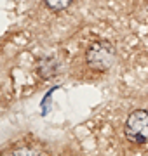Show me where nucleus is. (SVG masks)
<instances>
[{
  "label": "nucleus",
  "mask_w": 148,
  "mask_h": 156,
  "mask_svg": "<svg viewBox=\"0 0 148 156\" xmlns=\"http://www.w3.org/2000/svg\"><path fill=\"white\" fill-rule=\"evenodd\" d=\"M86 59L87 64L94 69V71L105 73L108 71L115 61V49L108 40H98L91 44L86 50Z\"/></svg>",
  "instance_id": "obj_1"
},
{
  "label": "nucleus",
  "mask_w": 148,
  "mask_h": 156,
  "mask_svg": "<svg viewBox=\"0 0 148 156\" xmlns=\"http://www.w3.org/2000/svg\"><path fill=\"white\" fill-rule=\"evenodd\" d=\"M124 134L132 144H148V111H132L125 120Z\"/></svg>",
  "instance_id": "obj_2"
},
{
  "label": "nucleus",
  "mask_w": 148,
  "mask_h": 156,
  "mask_svg": "<svg viewBox=\"0 0 148 156\" xmlns=\"http://www.w3.org/2000/svg\"><path fill=\"white\" fill-rule=\"evenodd\" d=\"M11 156H47L40 147L35 146H19L11 153Z\"/></svg>",
  "instance_id": "obj_3"
},
{
  "label": "nucleus",
  "mask_w": 148,
  "mask_h": 156,
  "mask_svg": "<svg viewBox=\"0 0 148 156\" xmlns=\"http://www.w3.org/2000/svg\"><path fill=\"white\" fill-rule=\"evenodd\" d=\"M44 2H46V5L49 7L51 11L57 12V11H65L73 0H44Z\"/></svg>",
  "instance_id": "obj_4"
}]
</instances>
